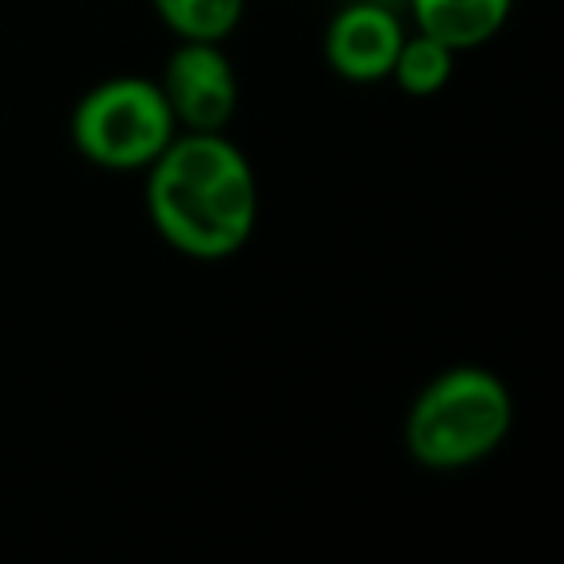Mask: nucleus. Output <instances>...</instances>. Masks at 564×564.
<instances>
[{
    "label": "nucleus",
    "instance_id": "obj_4",
    "mask_svg": "<svg viewBox=\"0 0 564 564\" xmlns=\"http://www.w3.org/2000/svg\"><path fill=\"white\" fill-rule=\"evenodd\" d=\"M163 97L186 132H225L236 112V74L217 43L182 40L163 70Z\"/></svg>",
    "mask_w": 564,
    "mask_h": 564
},
{
    "label": "nucleus",
    "instance_id": "obj_3",
    "mask_svg": "<svg viewBox=\"0 0 564 564\" xmlns=\"http://www.w3.org/2000/svg\"><path fill=\"white\" fill-rule=\"evenodd\" d=\"M70 135L89 163L105 171H140L163 155L178 124L155 82L112 78L78 101Z\"/></svg>",
    "mask_w": 564,
    "mask_h": 564
},
{
    "label": "nucleus",
    "instance_id": "obj_1",
    "mask_svg": "<svg viewBox=\"0 0 564 564\" xmlns=\"http://www.w3.org/2000/svg\"><path fill=\"white\" fill-rule=\"evenodd\" d=\"M148 213L159 236L182 256L225 259L256 228V174L220 132L174 135L151 163Z\"/></svg>",
    "mask_w": 564,
    "mask_h": 564
},
{
    "label": "nucleus",
    "instance_id": "obj_2",
    "mask_svg": "<svg viewBox=\"0 0 564 564\" xmlns=\"http://www.w3.org/2000/svg\"><path fill=\"white\" fill-rule=\"evenodd\" d=\"M514 402L502 379L484 368H453L437 376L406 417V448L425 468H468L507 441Z\"/></svg>",
    "mask_w": 564,
    "mask_h": 564
},
{
    "label": "nucleus",
    "instance_id": "obj_6",
    "mask_svg": "<svg viewBox=\"0 0 564 564\" xmlns=\"http://www.w3.org/2000/svg\"><path fill=\"white\" fill-rule=\"evenodd\" d=\"M417 32L445 43L448 51L484 47L502 32L514 0H410Z\"/></svg>",
    "mask_w": 564,
    "mask_h": 564
},
{
    "label": "nucleus",
    "instance_id": "obj_7",
    "mask_svg": "<svg viewBox=\"0 0 564 564\" xmlns=\"http://www.w3.org/2000/svg\"><path fill=\"white\" fill-rule=\"evenodd\" d=\"M166 28L178 40L220 43L243 17V0H151Z\"/></svg>",
    "mask_w": 564,
    "mask_h": 564
},
{
    "label": "nucleus",
    "instance_id": "obj_5",
    "mask_svg": "<svg viewBox=\"0 0 564 564\" xmlns=\"http://www.w3.org/2000/svg\"><path fill=\"white\" fill-rule=\"evenodd\" d=\"M402 24L387 4L360 0L348 4L325 35V55L329 66L348 82H379L391 78V66L402 47Z\"/></svg>",
    "mask_w": 564,
    "mask_h": 564
},
{
    "label": "nucleus",
    "instance_id": "obj_8",
    "mask_svg": "<svg viewBox=\"0 0 564 564\" xmlns=\"http://www.w3.org/2000/svg\"><path fill=\"white\" fill-rule=\"evenodd\" d=\"M448 74H453V51L422 32H417L414 40H402L399 58H394V66H391V78L399 82L406 94H417V97L437 94L448 82Z\"/></svg>",
    "mask_w": 564,
    "mask_h": 564
}]
</instances>
